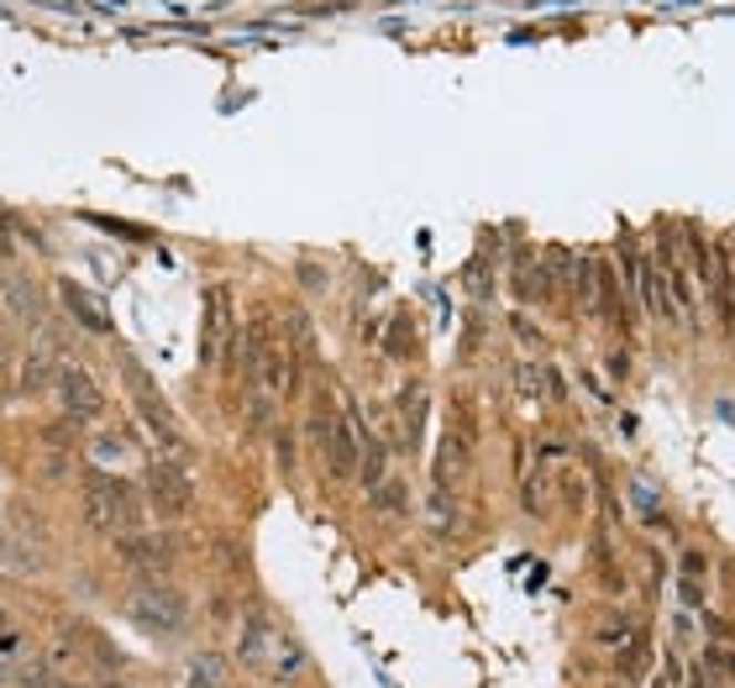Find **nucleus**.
<instances>
[{
    "instance_id": "f257e3e1",
    "label": "nucleus",
    "mask_w": 735,
    "mask_h": 688,
    "mask_svg": "<svg viewBox=\"0 0 735 688\" xmlns=\"http://www.w3.org/2000/svg\"><path fill=\"white\" fill-rule=\"evenodd\" d=\"M305 437L320 446L326 458V473L337 484H358V468H363V446H368V431H363L358 410L353 405H331V394H320L310 421H305Z\"/></svg>"
},
{
    "instance_id": "bb28decb",
    "label": "nucleus",
    "mask_w": 735,
    "mask_h": 688,
    "mask_svg": "<svg viewBox=\"0 0 735 688\" xmlns=\"http://www.w3.org/2000/svg\"><path fill=\"white\" fill-rule=\"evenodd\" d=\"M688 688H735V684H725V678H710L704 668H688Z\"/></svg>"
},
{
    "instance_id": "6e6552de",
    "label": "nucleus",
    "mask_w": 735,
    "mask_h": 688,
    "mask_svg": "<svg viewBox=\"0 0 735 688\" xmlns=\"http://www.w3.org/2000/svg\"><path fill=\"white\" fill-rule=\"evenodd\" d=\"M237 358V321H232V295L211 289L205 295V363H232Z\"/></svg>"
},
{
    "instance_id": "0eeeda50",
    "label": "nucleus",
    "mask_w": 735,
    "mask_h": 688,
    "mask_svg": "<svg viewBox=\"0 0 735 688\" xmlns=\"http://www.w3.org/2000/svg\"><path fill=\"white\" fill-rule=\"evenodd\" d=\"M147 500H153V510H159L163 521L190 515V505H195V484H190L184 463H153V473H147Z\"/></svg>"
},
{
    "instance_id": "9d476101",
    "label": "nucleus",
    "mask_w": 735,
    "mask_h": 688,
    "mask_svg": "<svg viewBox=\"0 0 735 688\" xmlns=\"http://www.w3.org/2000/svg\"><path fill=\"white\" fill-rule=\"evenodd\" d=\"M704 289H710V305H715V326L731 337L735 331V258H731V247H715V253H710Z\"/></svg>"
},
{
    "instance_id": "2f4dec72",
    "label": "nucleus",
    "mask_w": 735,
    "mask_h": 688,
    "mask_svg": "<svg viewBox=\"0 0 735 688\" xmlns=\"http://www.w3.org/2000/svg\"><path fill=\"white\" fill-rule=\"evenodd\" d=\"M100 688H132V684H100Z\"/></svg>"
},
{
    "instance_id": "cd10ccee",
    "label": "nucleus",
    "mask_w": 735,
    "mask_h": 688,
    "mask_svg": "<svg viewBox=\"0 0 735 688\" xmlns=\"http://www.w3.org/2000/svg\"><path fill=\"white\" fill-rule=\"evenodd\" d=\"M610 373H615V379H625V373H631V352H615V358H610Z\"/></svg>"
},
{
    "instance_id": "c85d7f7f",
    "label": "nucleus",
    "mask_w": 735,
    "mask_h": 688,
    "mask_svg": "<svg viewBox=\"0 0 735 688\" xmlns=\"http://www.w3.org/2000/svg\"><path fill=\"white\" fill-rule=\"evenodd\" d=\"M646 688H673V684H667L662 672H652V678H646Z\"/></svg>"
},
{
    "instance_id": "f8f14e48",
    "label": "nucleus",
    "mask_w": 735,
    "mask_h": 688,
    "mask_svg": "<svg viewBox=\"0 0 735 688\" xmlns=\"http://www.w3.org/2000/svg\"><path fill=\"white\" fill-rule=\"evenodd\" d=\"M515 394L531 400V405H557V400H568V384H562V373L552 363L525 358V363H515Z\"/></svg>"
},
{
    "instance_id": "393cba45",
    "label": "nucleus",
    "mask_w": 735,
    "mask_h": 688,
    "mask_svg": "<svg viewBox=\"0 0 735 688\" xmlns=\"http://www.w3.org/2000/svg\"><path fill=\"white\" fill-rule=\"evenodd\" d=\"M677 599H683V609H704V584H688V578H677Z\"/></svg>"
},
{
    "instance_id": "5701e85b",
    "label": "nucleus",
    "mask_w": 735,
    "mask_h": 688,
    "mask_svg": "<svg viewBox=\"0 0 735 688\" xmlns=\"http://www.w3.org/2000/svg\"><path fill=\"white\" fill-rule=\"evenodd\" d=\"M274 458H278V473L289 479L295 463H299V437L289 431V425H274Z\"/></svg>"
},
{
    "instance_id": "6ab92c4d",
    "label": "nucleus",
    "mask_w": 735,
    "mask_h": 688,
    "mask_svg": "<svg viewBox=\"0 0 735 688\" xmlns=\"http://www.w3.org/2000/svg\"><path fill=\"white\" fill-rule=\"evenodd\" d=\"M694 668H704L710 678H725V684H735V647L731 641H704L694 657Z\"/></svg>"
},
{
    "instance_id": "423d86ee",
    "label": "nucleus",
    "mask_w": 735,
    "mask_h": 688,
    "mask_svg": "<svg viewBox=\"0 0 735 688\" xmlns=\"http://www.w3.org/2000/svg\"><path fill=\"white\" fill-rule=\"evenodd\" d=\"M468 463H473V442H468V425H452L437 442V463H431V494H447L458 500L462 479H468Z\"/></svg>"
},
{
    "instance_id": "412c9836",
    "label": "nucleus",
    "mask_w": 735,
    "mask_h": 688,
    "mask_svg": "<svg viewBox=\"0 0 735 688\" xmlns=\"http://www.w3.org/2000/svg\"><path fill=\"white\" fill-rule=\"evenodd\" d=\"M710 573H715V563H710V552H704V547H677V578H688V584H710Z\"/></svg>"
},
{
    "instance_id": "4468645a",
    "label": "nucleus",
    "mask_w": 735,
    "mask_h": 688,
    "mask_svg": "<svg viewBox=\"0 0 735 688\" xmlns=\"http://www.w3.org/2000/svg\"><path fill=\"white\" fill-rule=\"evenodd\" d=\"M636 630H641V620L625 605H604L594 615V626H589V641H594L599 651H620L631 636H636Z\"/></svg>"
},
{
    "instance_id": "9b49d317",
    "label": "nucleus",
    "mask_w": 735,
    "mask_h": 688,
    "mask_svg": "<svg viewBox=\"0 0 735 688\" xmlns=\"http://www.w3.org/2000/svg\"><path fill=\"white\" fill-rule=\"evenodd\" d=\"M116 557L137 573V584H153V578H163V567H169V542L137 531V536H121L116 542Z\"/></svg>"
},
{
    "instance_id": "2eb2a0df",
    "label": "nucleus",
    "mask_w": 735,
    "mask_h": 688,
    "mask_svg": "<svg viewBox=\"0 0 735 688\" xmlns=\"http://www.w3.org/2000/svg\"><path fill=\"white\" fill-rule=\"evenodd\" d=\"M63 352L53 347V352H42V347H32L27 358H21V394H42V389H53L63 379Z\"/></svg>"
},
{
    "instance_id": "4be33fe9",
    "label": "nucleus",
    "mask_w": 735,
    "mask_h": 688,
    "mask_svg": "<svg viewBox=\"0 0 735 688\" xmlns=\"http://www.w3.org/2000/svg\"><path fill=\"white\" fill-rule=\"evenodd\" d=\"M384 352H389V358H410V352H416V321H410V316H395V321H389Z\"/></svg>"
},
{
    "instance_id": "ddd939ff",
    "label": "nucleus",
    "mask_w": 735,
    "mask_h": 688,
    "mask_svg": "<svg viewBox=\"0 0 735 688\" xmlns=\"http://www.w3.org/2000/svg\"><path fill=\"white\" fill-rule=\"evenodd\" d=\"M610 668H615V678H625V684H646L656 668V647H652V630L641 626L631 641L620 651H610Z\"/></svg>"
},
{
    "instance_id": "c756f323",
    "label": "nucleus",
    "mask_w": 735,
    "mask_h": 688,
    "mask_svg": "<svg viewBox=\"0 0 735 688\" xmlns=\"http://www.w3.org/2000/svg\"><path fill=\"white\" fill-rule=\"evenodd\" d=\"M599 688H631V684H625V678H610V684H599Z\"/></svg>"
},
{
    "instance_id": "aec40b11",
    "label": "nucleus",
    "mask_w": 735,
    "mask_h": 688,
    "mask_svg": "<svg viewBox=\"0 0 735 688\" xmlns=\"http://www.w3.org/2000/svg\"><path fill=\"white\" fill-rule=\"evenodd\" d=\"M368 505H374L378 515H405V510H410V484H405L399 473H389V479L368 494Z\"/></svg>"
},
{
    "instance_id": "f3484780",
    "label": "nucleus",
    "mask_w": 735,
    "mask_h": 688,
    "mask_svg": "<svg viewBox=\"0 0 735 688\" xmlns=\"http://www.w3.org/2000/svg\"><path fill=\"white\" fill-rule=\"evenodd\" d=\"M63 305H69V316L84 326V331H95V337H105L111 331V321H105V310H100V300H90L80 284H63Z\"/></svg>"
},
{
    "instance_id": "39448f33",
    "label": "nucleus",
    "mask_w": 735,
    "mask_h": 688,
    "mask_svg": "<svg viewBox=\"0 0 735 688\" xmlns=\"http://www.w3.org/2000/svg\"><path fill=\"white\" fill-rule=\"evenodd\" d=\"M625 284H631V295H636L641 316H652V321H677L673 305H667V289H662V268H656V258H646L636 243H625Z\"/></svg>"
},
{
    "instance_id": "1a4fd4ad",
    "label": "nucleus",
    "mask_w": 735,
    "mask_h": 688,
    "mask_svg": "<svg viewBox=\"0 0 735 688\" xmlns=\"http://www.w3.org/2000/svg\"><path fill=\"white\" fill-rule=\"evenodd\" d=\"M59 400H63V415L74 425H95L100 415H105V394H100V384L84 373V368H63Z\"/></svg>"
},
{
    "instance_id": "a211bd4d",
    "label": "nucleus",
    "mask_w": 735,
    "mask_h": 688,
    "mask_svg": "<svg viewBox=\"0 0 735 688\" xmlns=\"http://www.w3.org/2000/svg\"><path fill=\"white\" fill-rule=\"evenodd\" d=\"M384 479H389V442H384V437H368V446H363V468H358V489L363 494H374Z\"/></svg>"
},
{
    "instance_id": "f03ea898",
    "label": "nucleus",
    "mask_w": 735,
    "mask_h": 688,
    "mask_svg": "<svg viewBox=\"0 0 735 688\" xmlns=\"http://www.w3.org/2000/svg\"><path fill=\"white\" fill-rule=\"evenodd\" d=\"M237 663L247 672H268V678H278V684H289V678H299V672L310 668V651L299 647L284 626H274L263 609H253V615L242 620Z\"/></svg>"
},
{
    "instance_id": "20e7f679",
    "label": "nucleus",
    "mask_w": 735,
    "mask_h": 688,
    "mask_svg": "<svg viewBox=\"0 0 735 688\" xmlns=\"http://www.w3.org/2000/svg\"><path fill=\"white\" fill-rule=\"evenodd\" d=\"M126 620L147 636H180L190 626V599L169 578H153V584H137L126 594Z\"/></svg>"
},
{
    "instance_id": "7c9ffc66",
    "label": "nucleus",
    "mask_w": 735,
    "mask_h": 688,
    "mask_svg": "<svg viewBox=\"0 0 735 688\" xmlns=\"http://www.w3.org/2000/svg\"><path fill=\"white\" fill-rule=\"evenodd\" d=\"M6 626H11V615H6V609H0V630H6Z\"/></svg>"
},
{
    "instance_id": "7ed1b4c3",
    "label": "nucleus",
    "mask_w": 735,
    "mask_h": 688,
    "mask_svg": "<svg viewBox=\"0 0 735 688\" xmlns=\"http://www.w3.org/2000/svg\"><path fill=\"white\" fill-rule=\"evenodd\" d=\"M84 521L100 536H137L142 531V489L116 473H84Z\"/></svg>"
},
{
    "instance_id": "a878e982",
    "label": "nucleus",
    "mask_w": 735,
    "mask_h": 688,
    "mask_svg": "<svg viewBox=\"0 0 735 688\" xmlns=\"http://www.w3.org/2000/svg\"><path fill=\"white\" fill-rule=\"evenodd\" d=\"M27 688H84V684H69L59 672H27Z\"/></svg>"
},
{
    "instance_id": "dca6fc26",
    "label": "nucleus",
    "mask_w": 735,
    "mask_h": 688,
    "mask_svg": "<svg viewBox=\"0 0 735 688\" xmlns=\"http://www.w3.org/2000/svg\"><path fill=\"white\" fill-rule=\"evenodd\" d=\"M395 410H399V421H405V446L416 452L420 437H426V410H431V394H426V384H420V379H410V384L399 389Z\"/></svg>"
},
{
    "instance_id": "b1692460",
    "label": "nucleus",
    "mask_w": 735,
    "mask_h": 688,
    "mask_svg": "<svg viewBox=\"0 0 735 688\" xmlns=\"http://www.w3.org/2000/svg\"><path fill=\"white\" fill-rule=\"evenodd\" d=\"M594 578H599V588H610V594H625V573H620L615 563H599Z\"/></svg>"
}]
</instances>
